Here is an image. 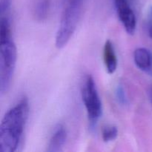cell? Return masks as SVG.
<instances>
[{
  "label": "cell",
  "mask_w": 152,
  "mask_h": 152,
  "mask_svg": "<svg viewBox=\"0 0 152 152\" xmlns=\"http://www.w3.org/2000/svg\"><path fill=\"white\" fill-rule=\"evenodd\" d=\"M29 114V104L23 97L7 111L0 126V152H14L17 150Z\"/></svg>",
  "instance_id": "1"
},
{
  "label": "cell",
  "mask_w": 152,
  "mask_h": 152,
  "mask_svg": "<svg viewBox=\"0 0 152 152\" xmlns=\"http://www.w3.org/2000/svg\"><path fill=\"white\" fill-rule=\"evenodd\" d=\"M10 16V13L0 15V92L2 95L10 89L17 59Z\"/></svg>",
  "instance_id": "2"
},
{
  "label": "cell",
  "mask_w": 152,
  "mask_h": 152,
  "mask_svg": "<svg viewBox=\"0 0 152 152\" xmlns=\"http://www.w3.org/2000/svg\"><path fill=\"white\" fill-rule=\"evenodd\" d=\"M83 0H64L60 24L56 35V47H65L77 29L81 16Z\"/></svg>",
  "instance_id": "3"
},
{
  "label": "cell",
  "mask_w": 152,
  "mask_h": 152,
  "mask_svg": "<svg viewBox=\"0 0 152 152\" xmlns=\"http://www.w3.org/2000/svg\"><path fill=\"white\" fill-rule=\"evenodd\" d=\"M81 94L91 126H94L102 116V106L96 83L91 75H87L85 78Z\"/></svg>",
  "instance_id": "4"
},
{
  "label": "cell",
  "mask_w": 152,
  "mask_h": 152,
  "mask_svg": "<svg viewBox=\"0 0 152 152\" xmlns=\"http://www.w3.org/2000/svg\"><path fill=\"white\" fill-rule=\"evenodd\" d=\"M116 9L120 20L126 32L133 35L136 31L137 19L128 0H114Z\"/></svg>",
  "instance_id": "5"
},
{
  "label": "cell",
  "mask_w": 152,
  "mask_h": 152,
  "mask_svg": "<svg viewBox=\"0 0 152 152\" xmlns=\"http://www.w3.org/2000/svg\"><path fill=\"white\" fill-rule=\"evenodd\" d=\"M67 139V132L62 125H58L55 129L48 145L47 151L49 152H58L62 151Z\"/></svg>",
  "instance_id": "6"
},
{
  "label": "cell",
  "mask_w": 152,
  "mask_h": 152,
  "mask_svg": "<svg viewBox=\"0 0 152 152\" xmlns=\"http://www.w3.org/2000/svg\"><path fill=\"white\" fill-rule=\"evenodd\" d=\"M103 59L107 72L114 74L117 67V59L114 45L110 40H107L104 45Z\"/></svg>",
  "instance_id": "7"
},
{
  "label": "cell",
  "mask_w": 152,
  "mask_h": 152,
  "mask_svg": "<svg viewBox=\"0 0 152 152\" xmlns=\"http://www.w3.org/2000/svg\"><path fill=\"white\" fill-rule=\"evenodd\" d=\"M134 59L137 66L142 71H147L151 68V56L146 48H139L136 49L134 53Z\"/></svg>",
  "instance_id": "8"
},
{
  "label": "cell",
  "mask_w": 152,
  "mask_h": 152,
  "mask_svg": "<svg viewBox=\"0 0 152 152\" xmlns=\"http://www.w3.org/2000/svg\"><path fill=\"white\" fill-rule=\"evenodd\" d=\"M50 10V0H39L34 10V16L38 21H44Z\"/></svg>",
  "instance_id": "9"
},
{
  "label": "cell",
  "mask_w": 152,
  "mask_h": 152,
  "mask_svg": "<svg viewBox=\"0 0 152 152\" xmlns=\"http://www.w3.org/2000/svg\"><path fill=\"white\" fill-rule=\"evenodd\" d=\"M118 135V130L114 126H108L102 130V137L104 142H108L114 140Z\"/></svg>",
  "instance_id": "10"
},
{
  "label": "cell",
  "mask_w": 152,
  "mask_h": 152,
  "mask_svg": "<svg viewBox=\"0 0 152 152\" xmlns=\"http://www.w3.org/2000/svg\"><path fill=\"white\" fill-rule=\"evenodd\" d=\"M12 0H0V14L10 13Z\"/></svg>",
  "instance_id": "11"
},
{
  "label": "cell",
  "mask_w": 152,
  "mask_h": 152,
  "mask_svg": "<svg viewBox=\"0 0 152 152\" xmlns=\"http://www.w3.org/2000/svg\"><path fill=\"white\" fill-rule=\"evenodd\" d=\"M116 95H117V98L118 99L119 102L121 104H126V94H125L124 90L122 88V86H118L116 91Z\"/></svg>",
  "instance_id": "12"
},
{
  "label": "cell",
  "mask_w": 152,
  "mask_h": 152,
  "mask_svg": "<svg viewBox=\"0 0 152 152\" xmlns=\"http://www.w3.org/2000/svg\"><path fill=\"white\" fill-rule=\"evenodd\" d=\"M148 34H149V37L152 39V25L151 27H150L149 31H148Z\"/></svg>",
  "instance_id": "13"
}]
</instances>
